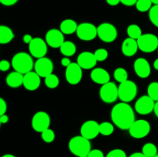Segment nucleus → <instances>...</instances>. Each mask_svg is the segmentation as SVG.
Listing matches in <instances>:
<instances>
[{"instance_id":"53","label":"nucleus","mask_w":158,"mask_h":157,"mask_svg":"<svg viewBox=\"0 0 158 157\" xmlns=\"http://www.w3.org/2000/svg\"><path fill=\"white\" fill-rule=\"evenodd\" d=\"M1 124H2V123H1V122H0V126H1Z\"/></svg>"},{"instance_id":"37","label":"nucleus","mask_w":158,"mask_h":157,"mask_svg":"<svg viewBox=\"0 0 158 157\" xmlns=\"http://www.w3.org/2000/svg\"><path fill=\"white\" fill-rule=\"evenodd\" d=\"M87 157H104L103 152L100 149H91L87 155Z\"/></svg>"},{"instance_id":"52","label":"nucleus","mask_w":158,"mask_h":157,"mask_svg":"<svg viewBox=\"0 0 158 157\" xmlns=\"http://www.w3.org/2000/svg\"><path fill=\"white\" fill-rule=\"evenodd\" d=\"M81 157H87V155H83V156H81Z\"/></svg>"},{"instance_id":"48","label":"nucleus","mask_w":158,"mask_h":157,"mask_svg":"<svg viewBox=\"0 0 158 157\" xmlns=\"http://www.w3.org/2000/svg\"><path fill=\"white\" fill-rule=\"evenodd\" d=\"M154 68L156 69V70L158 71V58L157 59H155L154 62Z\"/></svg>"},{"instance_id":"25","label":"nucleus","mask_w":158,"mask_h":157,"mask_svg":"<svg viewBox=\"0 0 158 157\" xmlns=\"http://www.w3.org/2000/svg\"><path fill=\"white\" fill-rule=\"evenodd\" d=\"M60 49L61 53L66 57L72 56L77 52L76 45L71 41H65L60 46Z\"/></svg>"},{"instance_id":"13","label":"nucleus","mask_w":158,"mask_h":157,"mask_svg":"<svg viewBox=\"0 0 158 157\" xmlns=\"http://www.w3.org/2000/svg\"><path fill=\"white\" fill-rule=\"evenodd\" d=\"M34 69L40 77L46 78L53 72V63L50 58L46 56L37 58L34 64Z\"/></svg>"},{"instance_id":"8","label":"nucleus","mask_w":158,"mask_h":157,"mask_svg":"<svg viewBox=\"0 0 158 157\" xmlns=\"http://www.w3.org/2000/svg\"><path fill=\"white\" fill-rule=\"evenodd\" d=\"M100 97L103 103H113L118 99V87L113 82L103 85L100 89Z\"/></svg>"},{"instance_id":"12","label":"nucleus","mask_w":158,"mask_h":157,"mask_svg":"<svg viewBox=\"0 0 158 157\" xmlns=\"http://www.w3.org/2000/svg\"><path fill=\"white\" fill-rule=\"evenodd\" d=\"M65 77L69 84L77 85L83 77V69L77 62H72L66 68Z\"/></svg>"},{"instance_id":"5","label":"nucleus","mask_w":158,"mask_h":157,"mask_svg":"<svg viewBox=\"0 0 158 157\" xmlns=\"http://www.w3.org/2000/svg\"><path fill=\"white\" fill-rule=\"evenodd\" d=\"M137 41L139 49L146 53L154 52L158 48V37L154 34H142Z\"/></svg>"},{"instance_id":"20","label":"nucleus","mask_w":158,"mask_h":157,"mask_svg":"<svg viewBox=\"0 0 158 157\" xmlns=\"http://www.w3.org/2000/svg\"><path fill=\"white\" fill-rule=\"evenodd\" d=\"M90 78L94 83L102 86L109 83L110 79L109 72L102 68H95L93 69L90 73Z\"/></svg>"},{"instance_id":"14","label":"nucleus","mask_w":158,"mask_h":157,"mask_svg":"<svg viewBox=\"0 0 158 157\" xmlns=\"http://www.w3.org/2000/svg\"><path fill=\"white\" fill-rule=\"evenodd\" d=\"M155 102L148 96V95H143L137 100L135 103V111L140 115H148L154 112Z\"/></svg>"},{"instance_id":"44","label":"nucleus","mask_w":158,"mask_h":157,"mask_svg":"<svg viewBox=\"0 0 158 157\" xmlns=\"http://www.w3.org/2000/svg\"><path fill=\"white\" fill-rule=\"evenodd\" d=\"M9 116L7 115H6V114L0 116V122H1L2 124H6V123H7L9 122Z\"/></svg>"},{"instance_id":"7","label":"nucleus","mask_w":158,"mask_h":157,"mask_svg":"<svg viewBox=\"0 0 158 157\" xmlns=\"http://www.w3.org/2000/svg\"><path fill=\"white\" fill-rule=\"evenodd\" d=\"M117 29L109 22L101 23L97 27V36L104 42H113L117 38Z\"/></svg>"},{"instance_id":"24","label":"nucleus","mask_w":158,"mask_h":157,"mask_svg":"<svg viewBox=\"0 0 158 157\" xmlns=\"http://www.w3.org/2000/svg\"><path fill=\"white\" fill-rule=\"evenodd\" d=\"M12 29L6 26H0V44L5 45L10 42L14 38Z\"/></svg>"},{"instance_id":"15","label":"nucleus","mask_w":158,"mask_h":157,"mask_svg":"<svg viewBox=\"0 0 158 157\" xmlns=\"http://www.w3.org/2000/svg\"><path fill=\"white\" fill-rule=\"evenodd\" d=\"M80 134L87 139H94L100 134V124L95 120L86 121L81 126Z\"/></svg>"},{"instance_id":"34","label":"nucleus","mask_w":158,"mask_h":157,"mask_svg":"<svg viewBox=\"0 0 158 157\" xmlns=\"http://www.w3.org/2000/svg\"><path fill=\"white\" fill-rule=\"evenodd\" d=\"M41 137L45 143H52L54 141V139H55L56 137L55 132H54V131L52 129L49 128V129H46L43 132H41Z\"/></svg>"},{"instance_id":"38","label":"nucleus","mask_w":158,"mask_h":157,"mask_svg":"<svg viewBox=\"0 0 158 157\" xmlns=\"http://www.w3.org/2000/svg\"><path fill=\"white\" fill-rule=\"evenodd\" d=\"M11 64L8 60L3 59L0 61V71L2 72H6L10 69Z\"/></svg>"},{"instance_id":"3","label":"nucleus","mask_w":158,"mask_h":157,"mask_svg":"<svg viewBox=\"0 0 158 157\" xmlns=\"http://www.w3.org/2000/svg\"><path fill=\"white\" fill-rule=\"evenodd\" d=\"M69 149L77 157L87 155L91 150L90 140L80 135L74 136L69 140Z\"/></svg>"},{"instance_id":"41","label":"nucleus","mask_w":158,"mask_h":157,"mask_svg":"<svg viewBox=\"0 0 158 157\" xmlns=\"http://www.w3.org/2000/svg\"><path fill=\"white\" fill-rule=\"evenodd\" d=\"M137 0H120V3L126 6H132L136 5Z\"/></svg>"},{"instance_id":"10","label":"nucleus","mask_w":158,"mask_h":157,"mask_svg":"<svg viewBox=\"0 0 158 157\" xmlns=\"http://www.w3.org/2000/svg\"><path fill=\"white\" fill-rule=\"evenodd\" d=\"M77 35L83 41H91L97 36V27L90 22H83L78 25Z\"/></svg>"},{"instance_id":"46","label":"nucleus","mask_w":158,"mask_h":157,"mask_svg":"<svg viewBox=\"0 0 158 157\" xmlns=\"http://www.w3.org/2000/svg\"><path fill=\"white\" fill-rule=\"evenodd\" d=\"M129 157H148V156H146L143 152H134V153L131 154Z\"/></svg>"},{"instance_id":"29","label":"nucleus","mask_w":158,"mask_h":157,"mask_svg":"<svg viewBox=\"0 0 158 157\" xmlns=\"http://www.w3.org/2000/svg\"><path fill=\"white\" fill-rule=\"evenodd\" d=\"M114 131V125L109 122H103L100 124V134L103 135H112Z\"/></svg>"},{"instance_id":"35","label":"nucleus","mask_w":158,"mask_h":157,"mask_svg":"<svg viewBox=\"0 0 158 157\" xmlns=\"http://www.w3.org/2000/svg\"><path fill=\"white\" fill-rule=\"evenodd\" d=\"M94 55L97 62H103L108 58V52L105 49H98L94 52Z\"/></svg>"},{"instance_id":"32","label":"nucleus","mask_w":158,"mask_h":157,"mask_svg":"<svg viewBox=\"0 0 158 157\" xmlns=\"http://www.w3.org/2000/svg\"><path fill=\"white\" fill-rule=\"evenodd\" d=\"M152 2L151 0H137L136 3V8L140 12H145L150 11L152 7Z\"/></svg>"},{"instance_id":"22","label":"nucleus","mask_w":158,"mask_h":157,"mask_svg":"<svg viewBox=\"0 0 158 157\" xmlns=\"http://www.w3.org/2000/svg\"><path fill=\"white\" fill-rule=\"evenodd\" d=\"M23 76H24L23 74L16 72V71L10 72L6 76V84L11 88L19 87L23 84Z\"/></svg>"},{"instance_id":"30","label":"nucleus","mask_w":158,"mask_h":157,"mask_svg":"<svg viewBox=\"0 0 158 157\" xmlns=\"http://www.w3.org/2000/svg\"><path fill=\"white\" fill-rule=\"evenodd\" d=\"M60 84V79L55 74L52 73L45 78V85L49 89H55Z\"/></svg>"},{"instance_id":"28","label":"nucleus","mask_w":158,"mask_h":157,"mask_svg":"<svg viewBox=\"0 0 158 157\" xmlns=\"http://www.w3.org/2000/svg\"><path fill=\"white\" fill-rule=\"evenodd\" d=\"M114 77L118 83H121L128 80V73L127 70L123 68H117L114 70Z\"/></svg>"},{"instance_id":"23","label":"nucleus","mask_w":158,"mask_h":157,"mask_svg":"<svg viewBox=\"0 0 158 157\" xmlns=\"http://www.w3.org/2000/svg\"><path fill=\"white\" fill-rule=\"evenodd\" d=\"M77 27L78 25L76 21L71 18H67L60 23V29L64 35H71L74 32H77Z\"/></svg>"},{"instance_id":"47","label":"nucleus","mask_w":158,"mask_h":157,"mask_svg":"<svg viewBox=\"0 0 158 157\" xmlns=\"http://www.w3.org/2000/svg\"><path fill=\"white\" fill-rule=\"evenodd\" d=\"M154 113H155L156 116L158 118V101L155 102V106H154Z\"/></svg>"},{"instance_id":"43","label":"nucleus","mask_w":158,"mask_h":157,"mask_svg":"<svg viewBox=\"0 0 158 157\" xmlns=\"http://www.w3.org/2000/svg\"><path fill=\"white\" fill-rule=\"evenodd\" d=\"M32 38H33L32 37V35H29V34H26V35H24V36H23V39L25 43H26V44H29V43L32 42Z\"/></svg>"},{"instance_id":"4","label":"nucleus","mask_w":158,"mask_h":157,"mask_svg":"<svg viewBox=\"0 0 158 157\" xmlns=\"http://www.w3.org/2000/svg\"><path fill=\"white\" fill-rule=\"evenodd\" d=\"M137 86L134 82L127 80L120 83L118 86V98L123 103H130L137 96Z\"/></svg>"},{"instance_id":"16","label":"nucleus","mask_w":158,"mask_h":157,"mask_svg":"<svg viewBox=\"0 0 158 157\" xmlns=\"http://www.w3.org/2000/svg\"><path fill=\"white\" fill-rule=\"evenodd\" d=\"M46 42L51 48H60L62 44L65 42L64 34L60 31V29H49L46 34Z\"/></svg>"},{"instance_id":"19","label":"nucleus","mask_w":158,"mask_h":157,"mask_svg":"<svg viewBox=\"0 0 158 157\" xmlns=\"http://www.w3.org/2000/svg\"><path fill=\"white\" fill-rule=\"evenodd\" d=\"M41 77L35 72H27L23 76V86L29 91H35L40 87L41 83Z\"/></svg>"},{"instance_id":"39","label":"nucleus","mask_w":158,"mask_h":157,"mask_svg":"<svg viewBox=\"0 0 158 157\" xmlns=\"http://www.w3.org/2000/svg\"><path fill=\"white\" fill-rule=\"evenodd\" d=\"M6 110H7V104L5 99L0 97V116L4 114H6Z\"/></svg>"},{"instance_id":"17","label":"nucleus","mask_w":158,"mask_h":157,"mask_svg":"<svg viewBox=\"0 0 158 157\" xmlns=\"http://www.w3.org/2000/svg\"><path fill=\"white\" fill-rule=\"evenodd\" d=\"M97 60L96 59L94 53L91 52H83L78 55L77 63L83 69H91L97 65Z\"/></svg>"},{"instance_id":"36","label":"nucleus","mask_w":158,"mask_h":157,"mask_svg":"<svg viewBox=\"0 0 158 157\" xmlns=\"http://www.w3.org/2000/svg\"><path fill=\"white\" fill-rule=\"evenodd\" d=\"M106 157H127V154L123 149H115L110 151Z\"/></svg>"},{"instance_id":"21","label":"nucleus","mask_w":158,"mask_h":157,"mask_svg":"<svg viewBox=\"0 0 158 157\" xmlns=\"http://www.w3.org/2000/svg\"><path fill=\"white\" fill-rule=\"evenodd\" d=\"M138 49L139 48L137 40L130 38V37L127 38L122 43L121 50L125 56H134L137 53Z\"/></svg>"},{"instance_id":"33","label":"nucleus","mask_w":158,"mask_h":157,"mask_svg":"<svg viewBox=\"0 0 158 157\" xmlns=\"http://www.w3.org/2000/svg\"><path fill=\"white\" fill-rule=\"evenodd\" d=\"M149 18L151 23L158 28V5H154L150 9Z\"/></svg>"},{"instance_id":"9","label":"nucleus","mask_w":158,"mask_h":157,"mask_svg":"<svg viewBox=\"0 0 158 157\" xmlns=\"http://www.w3.org/2000/svg\"><path fill=\"white\" fill-rule=\"evenodd\" d=\"M50 116L43 111H40L35 113L32 119V127L35 132H43L50 126Z\"/></svg>"},{"instance_id":"50","label":"nucleus","mask_w":158,"mask_h":157,"mask_svg":"<svg viewBox=\"0 0 158 157\" xmlns=\"http://www.w3.org/2000/svg\"><path fill=\"white\" fill-rule=\"evenodd\" d=\"M151 2L154 5H158V0H151Z\"/></svg>"},{"instance_id":"11","label":"nucleus","mask_w":158,"mask_h":157,"mask_svg":"<svg viewBox=\"0 0 158 157\" xmlns=\"http://www.w3.org/2000/svg\"><path fill=\"white\" fill-rule=\"evenodd\" d=\"M29 50L30 55L36 58L46 56L48 51V45L46 41L40 37L32 38V42L29 44Z\"/></svg>"},{"instance_id":"42","label":"nucleus","mask_w":158,"mask_h":157,"mask_svg":"<svg viewBox=\"0 0 158 157\" xmlns=\"http://www.w3.org/2000/svg\"><path fill=\"white\" fill-rule=\"evenodd\" d=\"M71 63L72 62H71V61H70V59L69 58V57L65 56L61 59V65L66 68L67 67V66H69Z\"/></svg>"},{"instance_id":"6","label":"nucleus","mask_w":158,"mask_h":157,"mask_svg":"<svg viewBox=\"0 0 158 157\" xmlns=\"http://www.w3.org/2000/svg\"><path fill=\"white\" fill-rule=\"evenodd\" d=\"M151 124L145 119L135 120L131 125L129 130V133L133 138L142 139L149 135L151 132Z\"/></svg>"},{"instance_id":"27","label":"nucleus","mask_w":158,"mask_h":157,"mask_svg":"<svg viewBox=\"0 0 158 157\" xmlns=\"http://www.w3.org/2000/svg\"><path fill=\"white\" fill-rule=\"evenodd\" d=\"M142 152L148 157H154L157 154V148L154 143H148L143 145Z\"/></svg>"},{"instance_id":"40","label":"nucleus","mask_w":158,"mask_h":157,"mask_svg":"<svg viewBox=\"0 0 158 157\" xmlns=\"http://www.w3.org/2000/svg\"><path fill=\"white\" fill-rule=\"evenodd\" d=\"M19 0H0V3L3 6H11L15 5Z\"/></svg>"},{"instance_id":"45","label":"nucleus","mask_w":158,"mask_h":157,"mask_svg":"<svg viewBox=\"0 0 158 157\" xmlns=\"http://www.w3.org/2000/svg\"><path fill=\"white\" fill-rule=\"evenodd\" d=\"M108 5L111 6H117L119 3H120V0H106Z\"/></svg>"},{"instance_id":"51","label":"nucleus","mask_w":158,"mask_h":157,"mask_svg":"<svg viewBox=\"0 0 158 157\" xmlns=\"http://www.w3.org/2000/svg\"><path fill=\"white\" fill-rule=\"evenodd\" d=\"M154 157H158V154H157V155H154Z\"/></svg>"},{"instance_id":"18","label":"nucleus","mask_w":158,"mask_h":157,"mask_svg":"<svg viewBox=\"0 0 158 157\" xmlns=\"http://www.w3.org/2000/svg\"><path fill=\"white\" fill-rule=\"evenodd\" d=\"M134 69L136 74L141 78H146L151 75V68L146 58H138L134 63Z\"/></svg>"},{"instance_id":"26","label":"nucleus","mask_w":158,"mask_h":157,"mask_svg":"<svg viewBox=\"0 0 158 157\" xmlns=\"http://www.w3.org/2000/svg\"><path fill=\"white\" fill-rule=\"evenodd\" d=\"M127 33L131 38L137 40L142 35V30L139 26L136 24H131L127 29Z\"/></svg>"},{"instance_id":"49","label":"nucleus","mask_w":158,"mask_h":157,"mask_svg":"<svg viewBox=\"0 0 158 157\" xmlns=\"http://www.w3.org/2000/svg\"><path fill=\"white\" fill-rule=\"evenodd\" d=\"M2 157H16V156H15L14 155H12V154H5V155H3Z\"/></svg>"},{"instance_id":"31","label":"nucleus","mask_w":158,"mask_h":157,"mask_svg":"<svg viewBox=\"0 0 158 157\" xmlns=\"http://www.w3.org/2000/svg\"><path fill=\"white\" fill-rule=\"evenodd\" d=\"M148 95L154 102L158 101V82H152L148 87Z\"/></svg>"},{"instance_id":"1","label":"nucleus","mask_w":158,"mask_h":157,"mask_svg":"<svg viewBox=\"0 0 158 157\" xmlns=\"http://www.w3.org/2000/svg\"><path fill=\"white\" fill-rule=\"evenodd\" d=\"M111 120L115 126L123 130H128L135 121L134 109L127 103H120L113 107L110 112Z\"/></svg>"},{"instance_id":"2","label":"nucleus","mask_w":158,"mask_h":157,"mask_svg":"<svg viewBox=\"0 0 158 157\" xmlns=\"http://www.w3.org/2000/svg\"><path fill=\"white\" fill-rule=\"evenodd\" d=\"M12 66L15 71L25 75L32 71L34 62L32 56L26 52H18L12 58Z\"/></svg>"}]
</instances>
